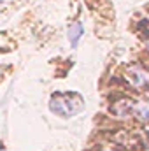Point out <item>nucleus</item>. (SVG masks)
<instances>
[{"label": "nucleus", "mask_w": 149, "mask_h": 151, "mask_svg": "<svg viewBox=\"0 0 149 151\" xmlns=\"http://www.w3.org/2000/svg\"><path fill=\"white\" fill-rule=\"evenodd\" d=\"M81 35H82V27H81V23L70 25V28H69V40H70L72 46L77 44V40L81 39Z\"/></svg>", "instance_id": "nucleus-4"}, {"label": "nucleus", "mask_w": 149, "mask_h": 151, "mask_svg": "<svg viewBox=\"0 0 149 151\" xmlns=\"http://www.w3.org/2000/svg\"><path fill=\"white\" fill-rule=\"evenodd\" d=\"M0 151H5V150H0Z\"/></svg>", "instance_id": "nucleus-5"}, {"label": "nucleus", "mask_w": 149, "mask_h": 151, "mask_svg": "<svg viewBox=\"0 0 149 151\" xmlns=\"http://www.w3.org/2000/svg\"><path fill=\"white\" fill-rule=\"evenodd\" d=\"M126 79L135 86V88H144L146 84H149V72H146L142 67L139 65H132L126 70Z\"/></svg>", "instance_id": "nucleus-2"}, {"label": "nucleus", "mask_w": 149, "mask_h": 151, "mask_svg": "<svg viewBox=\"0 0 149 151\" xmlns=\"http://www.w3.org/2000/svg\"><path fill=\"white\" fill-rule=\"evenodd\" d=\"M51 113L60 118H70L84 109V99L79 93H54L49 100Z\"/></svg>", "instance_id": "nucleus-1"}, {"label": "nucleus", "mask_w": 149, "mask_h": 151, "mask_svg": "<svg viewBox=\"0 0 149 151\" xmlns=\"http://www.w3.org/2000/svg\"><path fill=\"white\" fill-rule=\"evenodd\" d=\"M132 113L139 119H149V99L148 100H139L137 104H133Z\"/></svg>", "instance_id": "nucleus-3"}]
</instances>
